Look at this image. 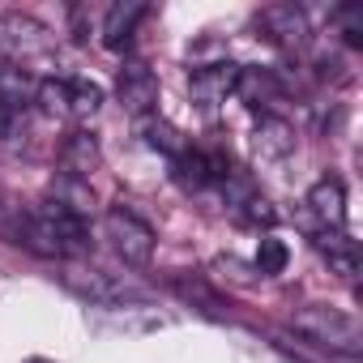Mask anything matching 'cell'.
<instances>
[{
  "instance_id": "cell-9",
  "label": "cell",
  "mask_w": 363,
  "mask_h": 363,
  "mask_svg": "<svg viewBox=\"0 0 363 363\" xmlns=\"http://www.w3.org/2000/svg\"><path fill=\"white\" fill-rule=\"evenodd\" d=\"M303 206L320 223V231H342V223H346V189H342V179L337 175L316 179V184L308 189V201Z\"/></svg>"
},
{
  "instance_id": "cell-12",
  "label": "cell",
  "mask_w": 363,
  "mask_h": 363,
  "mask_svg": "<svg viewBox=\"0 0 363 363\" xmlns=\"http://www.w3.org/2000/svg\"><path fill=\"white\" fill-rule=\"evenodd\" d=\"M60 171L69 179H90L99 171V141L94 133H69L60 145Z\"/></svg>"
},
{
  "instance_id": "cell-1",
  "label": "cell",
  "mask_w": 363,
  "mask_h": 363,
  "mask_svg": "<svg viewBox=\"0 0 363 363\" xmlns=\"http://www.w3.org/2000/svg\"><path fill=\"white\" fill-rule=\"evenodd\" d=\"M9 240L43 261H69V257H82L90 248V231H86V218L69 214L65 206L48 201L22 218L9 223Z\"/></svg>"
},
{
  "instance_id": "cell-17",
  "label": "cell",
  "mask_w": 363,
  "mask_h": 363,
  "mask_svg": "<svg viewBox=\"0 0 363 363\" xmlns=\"http://www.w3.org/2000/svg\"><path fill=\"white\" fill-rule=\"evenodd\" d=\"M35 90H39V86H35L18 65H0V103H5V107H18V111H22V107L35 99Z\"/></svg>"
},
{
  "instance_id": "cell-20",
  "label": "cell",
  "mask_w": 363,
  "mask_h": 363,
  "mask_svg": "<svg viewBox=\"0 0 363 363\" xmlns=\"http://www.w3.org/2000/svg\"><path fill=\"white\" fill-rule=\"evenodd\" d=\"M286 261H291V252H286V244H282V240H261V248H257V269H261V278L282 274V269H286Z\"/></svg>"
},
{
  "instance_id": "cell-8",
  "label": "cell",
  "mask_w": 363,
  "mask_h": 363,
  "mask_svg": "<svg viewBox=\"0 0 363 363\" xmlns=\"http://www.w3.org/2000/svg\"><path fill=\"white\" fill-rule=\"evenodd\" d=\"M167 286L175 291V299L184 303V308H193V312H201V316H210V320H223V316L231 312V303L223 299V291L210 286L201 274H175Z\"/></svg>"
},
{
  "instance_id": "cell-3",
  "label": "cell",
  "mask_w": 363,
  "mask_h": 363,
  "mask_svg": "<svg viewBox=\"0 0 363 363\" xmlns=\"http://www.w3.org/2000/svg\"><path fill=\"white\" fill-rule=\"evenodd\" d=\"M60 282H65L73 295H82L86 303H94V308H116V303H141V299H145L141 286H133V282H124V278H111V274H103V269H65Z\"/></svg>"
},
{
  "instance_id": "cell-4",
  "label": "cell",
  "mask_w": 363,
  "mask_h": 363,
  "mask_svg": "<svg viewBox=\"0 0 363 363\" xmlns=\"http://www.w3.org/2000/svg\"><path fill=\"white\" fill-rule=\"evenodd\" d=\"M103 235L111 240V248L120 252L124 265H150L154 257V231L133 214V210H107L103 214Z\"/></svg>"
},
{
  "instance_id": "cell-11",
  "label": "cell",
  "mask_w": 363,
  "mask_h": 363,
  "mask_svg": "<svg viewBox=\"0 0 363 363\" xmlns=\"http://www.w3.org/2000/svg\"><path fill=\"white\" fill-rule=\"evenodd\" d=\"M0 35H5V43L22 56H35V52H52V30L43 22H35L30 13H5L0 18Z\"/></svg>"
},
{
  "instance_id": "cell-7",
  "label": "cell",
  "mask_w": 363,
  "mask_h": 363,
  "mask_svg": "<svg viewBox=\"0 0 363 363\" xmlns=\"http://www.w3.org/2000/svg\"><path fill=\"white\" fill-rule=\"evenodd\" d=\"M257 30L269 39V43H282V48H299L308 43V13L299 5H265L257 13Z\"/></svg>"
},
{
  "instance_id": "cell-13",
  "label": "cell",
  "mask_w": 363,
  "mask_h": 363,
  "mask_svg": "<svg viewBox=\"0 0 363 363\" xmlns=\"http://www.w3.org/2000/svg\"><path fill=\"white\" fill-rule=\"evenodd\" d=\"M316 248L329 257V265L337 269V278L350 282V278L359 274V244H354L346 231H320V235H316Z\"/></svg>"
},
{
  "instance_id": "cell-6",
  "label": "cell",
  "mask_w": 363,
  "mask_h": 363,
  "mask_svg": "<svg viewBox=\"0 0 363 363\" xmlns=\"http://www.w3.org/2000/svg\"><path fill=\"white\" fill-rule=\"evenodd\" d=\"M171 171L184 189L201 193L210 184H223V179H231V162L218 158V154H201V150H184L179 158H171Z\"/></svg>"
},
{
  "instance_id": "cell-21",
  "label": "cell",
  "mask_w": 363,
  "mask_h": 363,
  "mask_svg": "<svg viewBox=\"0 0 363 363\" xmlns=\"http://www.w3.org/2000/svg\"><path fill=\"white\" fill-rule=\"evenodd\" d=\"M30 363H48V359H30Z\"/></svg>"
},
{
  "instance_id": "cell-15",
  "label": "cell",
  "mask_w": 363,
  "mask_h": 363,
  "mask_svg": "<svg viewBox=\"0 0 363 363\" xmlns=\"http://www.w3.org/2000/svg\"><path fill=\"white\" fill-rule=\"evenodd\" d=\"M295 150V128L282 116H265L257 124V154L261 158H286Z\"/></svg>"
},
{
  "instance_id": "cell-18",
  "label": "cell",
  "mask_w": 363,
  "mask_h": 363,
  "mask_svg": "<svg viewBox=\"0 0 363 363\" xmlns=\"http://www.w3.org/2000/svg\"><path fill=\"white\" fill-rule=\"evenodd\" d=\"M145 145L158 150V154H167V158H179V154L189 150L184 133H179L175 124H167V120H145Z\"/></svg>"
},
{
  "instance_id": "cell-19",
  "label": "cell",
  "mask_w": 363,
  "mask_h": 363,
  "mask_svg": "<svg viewBox=\"0 0 363 363\" xmlns=\"http://www.w3.org/2000/svg\"><path fill=\"white\" fill-rule=\"evenodd\" d=\"M99 103H103V90H99L94 82L65 77V107H69V111H77V116H90V111H99Z\"/></svg>"
},
{
  "instance_id": "cell-5",
  "label": "cell",
  "mask_w": 363,
  "mask_h": 363,
  "mask_svg": "<svg viewBox=\"0 0 363 363\" xmlns=\"http://www.w3.org/2000/svg\"><path fill=\"white\" fill-rule=\"evenodd\" d=\"M116 94H120V107H124L128 116H150V111H154V103H158V77L150 73V65L128 60V65L120 69Z\"/></svg>"
},
{
  "instance_id": "cell-16",
  "label": "cell",
  "mask_w": 363,
  "mask_h": 363,
  "mask_svg": "<svg viewBox=\"0 0 363 363\" xmlns=\"http://www.w3.org/2000/svg\"><path fill=\"white\" fill-rule=\"evenodd\" d=\"M235 94H240L248 107H261V103L278 99V82H274L269 69H240V77H235Z\"/></svg>"
},
{
  "instance_id": "cell-2",
  "label": "cell",
  "mask_w": 363,
  "mask_h": 363,
  "mask_svg": "<svg viewBox=\"0 0 363 363\" xmlns=\"http://www.w3.org/2000/svg\"><path fill=\"white\" fill-rule=\"evenodd\" d=\"M291 329L299 337H308L312 346H329L337 354H359V342H363V329L350 312L333 308V303H303L291 312Z\"/></svg>"
},
{
  "instance_id": "cell-14",
  "label": "cell",
  "mask_w": 363,
  "mask_h": 363,
  "mask_svg": "<svg viewBox=\"0 0 363 363\" xmlns=\"http://www.w3.org/2000/svg\"><path fill=\"white\" fill-rule=\"evenodd\" d=\"M145 18V5L141 0H128V5H111L107 9V22H103V43L107 48H124L137 30V22Z\"/></svg>"
},
{
  "instance_id": "cell-10",
  "label": "cell",
  "mask_w": 363,
  "mask_h": 363,
  "mask_svg": "<svg viewBox=\"0 0 363 363\" xmlns=\"http://www.w3.org/2000/svg\"><path fill=\"white\" fill-rule=\"evenodd\" d=\"M235 77L240 65H210V69H193V103L214 111L218 103H227V94H235Z\"/></svg>"
}]
</instances>
